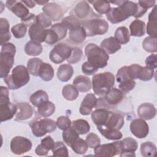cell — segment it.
I'll return each mask as SVG.
<instances>
[{
    "instance_id": "obj_34",
    "label": "cell",
    "mask_w": 157,
    "mask_h": 157,
    "mask_svg": "<svg viewBox=\"0 0 157 157\" xmlns=\"http://www.w3.org/2000/svg\"><path fill=\"white\" fill-rule=\"evenodd\" d=\"M114 38L120 44H126L129 41L130 34L128 29L125 26L118 27L115 32Z\"/></svg>"
},
{
    "instance_id": "obj_46",
    "label": "cell",
    "mask_w": 157,
    "mask_h": 157,
    "mask_svg": "<svg viewBox=\"0 0 157 157\" xmlns=\"http://www.w3.org/2000/svg\"><path fill=\"white\" fill-rule=\"evenodd\" d=\"M90 2L93 5L94 9L100 14H106L111 8L110 2L107 1L99 0L90 1Z\"/></svg>"
},
{
    "instance_id": "obj_22",
    "label": "cell",
    "mask_w": 157,
    "mask_h": 157,
    "mask_svg": "<svg viewBox=\"0 0 157 157\" xmlns=\"http://www.w3.org/2000/svg\"><path fill=\"white\" fill-rule=\"evenodd\" d=\"M55 142L52 137L48 136L42 139L41 144L37 145L35 150L36 155L39 156H46L49 150H52L54 147Z\"/></svg>"
},
{
    "instance_id": "obj_60",
    "label": "cell",
    "mask_w": 157,
    "mask_h": 157,
    "mask_svg": "<svg viewBox=\"0 0 157 157\" xmlns=\"http://www.w3.org/2000/svg\"><path fill=\"white\" fill-rule=\"evenodd\" d=\"M21 2L23 4H25L29 8H33V7H34L36 6V2H35V1H33L23 0V1H21Z\"/></svg>"
},
{
    "instance_id": "obj_30",
    "label": "cell",
    "mask_w": 157,
    "mask_h": 157,
    "mask_svg": "<svg viewBox=\"0 0 157 157\" xmlns=\"http://www.w3.org/2000/svg\"><path fill=\"white\" fill-rule=\"evenodd\" d=\"M10 26L8 20L4 18H0V36L1 45H3L11 38L10 33Z\"/></svg>"
},
{
    "instance_id": "obj_14",
    "label": "cell",
    "mask_w": 157,
    "mask_h": 157,
    "mask_svg": "<svg viewBox=\"0 0 157 157\" xmlns=\"http://www.w3.org/2000/svg\"><path fill=\"white\" fill-rule=\"evenodd\" d=\"M98 103V99L95 95L92 93L87 94L83 99L80 106L79 112L83 115H90L94 107Z\"/></svg>"
},
{
    "instance_id": "obj_52",
    "label": "cell",
    "mask_w": 157,
    "mask_h": 157,
    "mask_svg": "<svg viewBox=\"0 0 157 157\" xmlns=\"http://www.w3.org/2000/svg\"><path fill=\"white\" fill-rule=\"evenodd\" d=\"M51 29H52L56 33L58 36L59 40L63 39L67 34V29L61 24V23H57L53 25L51 27Z\"/></svg>"
},
{
    "instance_id": "obj_32",
    "label": "cell",
    "mask_w": 157,
    "mask_h": 157,
    "mask_svg": "<svg viewBox=\"0 0 157 157\" xmlns=\"http://www.w3.org/2000/svg\"><path fill=\"white\" fill-rule=\"evenodd\" d=\"M38 75L44 81H50L54 76V69L48 63H42L39 68Z\"/></svg>"
},
{
    "instance_id": "obj_42",
    "label": "cell",
    "mask_w": 157,
    "mask_h": 157,
    "mask_svg": "<svg viewBox=\"0 0 157 157\" xmlns=\"http://www.w3.org/2000/svg\"><path fill=\"white\" fill-rule=\"evenodd\" d=\"M72 150L77 154L83 155L88 150V145L85 140L78 137L70 146Z\"/></svg>"
},
{
    "instance_id": "obj_3",
    "label": "cell",
    "mask_w": 157,
    "mask_h": 157,
    "mask_svg": "<svg viewBox=\"0 0 157 157\" xmlns=\"http://www.w3.org/2000/svg\"><path fill=\"white\" fill-rule=\"evenodd\" d=\"M16 53L15 46L10 42H7L1 46L0 53V77H7L14 63Z\"/></svg>"
},
{
    "instance_id": "obj_44",
    "label": "cell",
    "mask_w": 157,
    "mask_h": 157,
    "mask_svg": "<svg viewBox=\"0 0 157 157\" xmlns=\"http://www.w3.org/2000/svg\"><path fill=\"white\" fill-rule=\"evenodd\" d=\"M42 63V61L38 58L29 59L27 63V69L29 74L34 76H37L39 68Z\"/></svg>"
},
{
    "instance_id": "obj_57",
    "label": "cell",
    "mask_w": 157,
    "mask_h": 157,
    "mask_svg": "<svg viewBox=\"0 0 157 157\" xmlns=\"http://www.w3.org/2000/svg\"><path fill=\"white\" fill-rule=\"evenodd\" d=\"M146 67H149L152 69H156L157 66L156 61V55L155 54H151L148 56L145 59Z\"/></svg>"
},
{
    "instance_id": "obj_49",
    "label": "cell",
    "mask_w": 157,
    "mask_h": 157,
    "mask_svg": "<svg viewBox=\"0 0 157 157\" xmlns=\"http://www.w3.org/2000/svg\"><path fill=\"white\" fill-rule=\"evenodd\" d=\"M27 31L26 26L23 23H18L11 28V32L15 38L20 39L23 37Z\"/></svg>"
},
{
    "instance_id": "obj_19",
    "label": "cell",
    "mask_w": 157,
    "mask_h": 157,
    "mask_svg": "<svg viewBox=\"0 0 157 157\" xmlns=\"http://www.w3.org/2000/svg\"><path fill=\"white\" fill-rule=\"evenodd\" d=\"M17 110L15 120H25L31 118L33 114V107L27 102H20L17 104Z\"/></svg>"
},
{
    "instance_id": "obj_15",
    "label": "cell",
    "mask_w": 157,
    "mask_h": 157,
    "mask_svg": "<svg viewBox=\"0 0 157 157\" xmlns=\"http://www.w3.org/2000/svg\"><path fill=\"white\" fill-rule=\"evenodd\" d=\"M118 155L115 142L99 145L94 148V155L97 156H113Z\"/></svg>"
},
{
    "instance_id": "obj_61",
    "label": "cell",
    "mask_w": 157,
    "mask_h": 157,
    "mask_svg": "<svg viewBox=\"0 0 157 157\" xmlns=\"http://www.w3.org/2000/svg\"><path fill=\"white\" fill-rule=\"evenodd\" d=\"M35 2L39 4V5H45L48 3V1H35Z\"/></svg>"
},
{
    "instance_id": "obj_29",
    "label": "cell",
    "mask_w": 157,
    "mask_h": 157,
    "mask_svg": "<svg viewBox=\"0 0 157 157\" xmlns=\"http://www.w3.org/2000/svg\"><path fill=\"white\" fill-rule=\"evenodd\" d=\"M156 6H155L148 15V21L147 26V33L150 36L157 37L156 28Z\"/></svg>"
},
{
    "instance_id": "obj_6",
    "label": "cell",
    "mask_w": 157,
    "mask_h": 157,
    "mask_svg": "<svg viewBox=\"0 0 157 157\" xmlns=\"http://www.w3.org/2000/svg\"><path fill=\"white\" fill-rule=\"evenodd\" d=\"M56 126L55 121L47 118L36 120L31 124L32 132L36 137H42L48 132L55 131Z\"/></svg>"
},
{
    "instance_id": "obj_2",
    "label": "cell",
    "mask_w": 157,
    "mask_h": 157,
    "mask_svg": "<svg viewBox=\"0 0 157 157\" xmlns=\"http://www.w3.org/2000/svg\"><path fill=\"white\" fill-rule=\"evenodd\" d=\"M85 53L88 62L98 69L107 65L109 55L101 47L94 44H88L85 48Z\"/></svg>"
},
{
    "instance_id": "obj_7",
    "label": "cell",
    "mask_w": 157,
    "mask_h": 157,
    "mask_svg": "<svg viewBox=\"0 0 157 157\" xmlns=\"http://www.w3.org/2000/svg\"><path fill=\"white\" fill-rule=\"evenodd\" d=\"M72 53V48L63 43L56 44L50 52V59L55 64H60L67 59Z\"/></svg>"
},
{
    "instance_id": "obj_59",
    "label": "cell",
    "mask_w": 157,
    "mask_h": 157,
    "mask_svg": "<svg viewBox=\"0 0 157 157\" xmlns=\"http://www.w3.org/2000/svg\"><path fill=\"white\" fill-rule=\"evenodd\" d=\"M155 1H139L138 2V4L146 10L150 7L155 6Z\"/></svg>"
},
{
    "instance_id": "obj_56",
    "label": "cell",
    "mask_w": 157,
    "mask_h": 157,
    "mask_svg": "<svg viewBox=\"0 0 157 157\" xmlns=\"http://www.w3.org/2000/svg\"><path fill=\"white\" fill-rule=\"evenodd\" d=\"M98 69L90 64L88 61L83 63L82 65V71L86 75H93L98 71Z\"/></svg>"
},
{
    "instance_id": "obj_18",
    "label": "cell",
    "mask_w": 157,
    "mask_h": 157,
    "mask_svg": "<svg viewBox=\"0 0 157 157\" xmlns=\"http://www.w3.org/2000/svg\"><path fill=\"white\" fill-rule=\"evenodd\" d=\"M156 113V108L154 105L151 103H144L140 104L137 109V114L142 120H151L155 117Z\"/></svg>"
},
{
    "instance_id": "obj_41",
    "label": "cell",
    "mask_w": 157,
    "mask_h": 157,
    "mask_svg": "<svg viewBox=\"0 0 157 157\" xmlns=\"http://www.w3.org/2000/svg\"><path fill=\"white\" fill-rule=\"evenodd\" d=\"M62 136L64 142L67 145L71 146V145L79 137V134L71 126L63 131Z\"/></svg>"
},
{
    "instance_id": "obj_37",
    "label": "cell",
    "mask_w": 157,
    "mask_h": 157,
    "mask_svg": "<svg viewBox=\"0 0 157 157\" xmlns=\"http://www.w3.org/2000/svg\"><path fill=\"white\" fill-rule=\"evenodd\" d=\"M90 10L91 7L86 1H80L75 7L74 13L78 18H84L89 15Z\"/></svg>"
},
{
    "instance_id": "obj_9",
    "label": "cell",
    "mask_w": 157,
    "mask_h": 157,
    "mask_svg": "<svg viewBox=\"0 0 157 157\" xmlns=\"http://www.w3.org/2000/svg\"><path fill=\"white\" fill-rule=\"evenodd\" d=\"M119 155L120 156H135L134 151L137 149V141L132 137H126L120 141H117Z\"/></svg>"
},
{
    "instance_id": "obj_16",
    "label": "cell",
    "mask_w": 157,
    "mask_h": 157,
    "mask_svg": "<svg viewBox=\"0 0 157 157\" xmlns=\"http://www.w3.org/2000/svg\"><path fill=\"white\" fill-rule=\"evenodd\" d=\"M42 10L51 20L57 21L61 18L63 15V11L60 6L56 3H47L42 7Z\"/></svg>"
},
{
    "instance_id": "obj_24",
    "label": "cell",
    "mask_w": 157,
    "mask_h": 157,
    "mask_svg": "<svg viewBox=\"0 0 157 157\" xmlns=\"http://www.w3.org/2000/svg\"><path fill=\"white\" fill-rule=\"evenodd\" d=\"M110 111L99 108L91 113V120L96 126L104 125L108 119Z\"/></svg>"
},
{
    "instance_id": "obj_48",
    "label": "cell",
    "mask_w": 157,
    "mask_h": 157,
    "mask_svg": "<svg viewBox=\"0 0 157 157\" xmlns=\"http://www.w3.org/2000/svg\"><path fill=\"white\" fill-rule=\"evenodd\" d=\"M61 23L67 29H69V30L75 29L81 26L80 22L78 19L71 15L65 17Z\"/></svg>"
},
{
    "instance_id": "obj_4",
    "label": "cell",
    "mask_w": 157,
    "mask_h": 157,
    "mask_svg": "<svg viewBox=\"0 0 157 157\" xmlns=\"http://www.w3.org/2000/svg\"><path fill=\"white\" fill-rule=\"evenodd\" d=\"M115 84V77L111 72H105L95 74L92 78V87L94 93L102 96Z\"/></svg>"
},
{
    "instance_id": "obj_39",
    "label": "cell",
    "mask_w": 157,
    "mask_h": 157,
    "mask_svg": "<svg viewBox=\"0 0 157 157\" xmlns=\"http://www.w3.org/2000/svg\"><path fill=\"white\" fill-rule=\"evenodd\" d=\"M72 127L79 134H85L90 130V126L88 122L83 119H78L72 122Z\"/></svg>"
},
{
    "instance_id": "obj_54",
    "label": "cell",
    "mask_w": 157,
    "mask_h": 157,
    "mask_svg": "<svg viewBox=\"0 0 157 157\" xmlns=\"http://www.w3.org/2000/svg\"><path fill=\"white\" fill-rule=\"evenodd\" d=\"M56 125L61 130H65L71 126L72 122L71 120L65 116H61L56 120Z\"/></svg>"
},
{
    "instance_id": "obj_21",
    "label": "cell",
    "mask_w": 157,
    "mask_h": 157,
    "mask_svg": "<svg viewBox=\"0 0 157 157\" xmlns=\"http://www.w3.org/2000/svg\"><path fill=\"white\" fill-rule=\"evenodd\" d=\"M105 101L110 105H117L123 99V93L116 88H112L105 93Z\"/></svg>"
},
{
    "instance_id": "obj_35",
    "label": "cell",
    "mask_w": 157,
    "mask_h": 157,
    "mask_svg": "<svg viewBox=\"0 0 157 157\" xmlns=\"http://www.w3.org/2000/svg\"><path fill=\"white\" fill-rule=\"evenodd\" d=\"M55 111V105L51 101H47L37 107L39 115L44 118L51 116Z\"/></svg>"
},
{
    "instance_id": "obj_23",
    "label": "cell",
    "mask_w": 157,
    "mask_h": 157,
    "mask_svg": "<svg viewBox=\"0 0 157 157\" xmlns=\"http://www.w3.org/2000/svg\"><path fill=\"white\" fill-rule=\"evenodd\" d=\"M101 48L107 54H113L121 48V44L118 43L114 37H110L101 42Z\"/></svg>"
},
{
    "instance_id": "obj_10",
    "label": "cell",
    "mask_w": 157,
    "mask_h": 157,
    "mask_svg": "<svg viewBox=\"0 0 157 157\" xmlns=\"http://www.w3.org/2000/svg\"><path fill=\"white\" fill-rule=\"evenodd\" d=\"M131 76L134 79H139L142 81L150 80L154 76V69L147 67H142L139 64H134L129 66Z\"/></svg>"
},
{
    "instance_id": "obj_11",
    "label": "cell",
    "mask_w": 157,
    "mask_h": 157,
    "mask_svg": "<svg viewBox=\"0 0 157 157\" xmlns=\"http://www.w3.org/2000/svg\"><path fill=\"white\" fill-rule=\"evenodd\" d=\"M132 134L139 139L145 138L148 134L149 128L147 123L141 118L132 120L130 124Z\"/></svg>"
},
{
    "instance_id": "obj_8",
    "label": "cell",
    "mask_w": 157,
    "mask_h": 157,
    "mask_svg": "<svg viewBox=\"0 0 157 157\" xmlns=\"http://www.w3.org/2000/svg\"><path fill=\"white\" fill-rule=\"evenodd\" d=\"M32 148L31 141L22 136H16L10 142V150L13 154L20 155L30 151Z\"/></svg>"
},
{
    "instance_id": "obj_25",
    "label": "cell",
    "mask_w": 157,
    "mask_h": 157,
    "mask_svg": "<svg viewBox=\"0 0 157 157\" xmlns=\"http://www.w3.org/2000/svg\"><path fill=\"white\" fill-rule=\"evenodd\" d=\"M73 85L80 92H87L90 91L91 88L90 79L84 75L77 76L73 80Z\"/></svg>"
},
{
    "instance_id": "obj_43",
    "label": "cell",
    "mask_w": 157,
    "mask_h": 157,
    "mask_svg": "<svg viewBox=\"0 0 157 157\" xmlns=\"http://www.w3.org/2000/svg\"><path fill=\"white\" fill-rule=\"evenodd\" d=\"M144 49L150 53H155L157 51V37L148 36L144 39L142 42Z\"/></svg>"
},
{
    "instance_id": "obj_31",
    "label": "cell",
    "mask_w": 157,
    "mask_h": 157,
    "mask_svg": "<svg viewBox=\"0 0 157 157\" xmlns=\"http://www.w3.org/2000/svg\"><path fill=\"white\" fill-rule=\"evenodd\" d=\"M86 37L85 29L82 26H79L75 29L69 30V39L75 43H82Z\"/></svg>"
},
{
    "instance_id": "obj_36",
    "label": "cell",
    "mask_w": 157,
    "mask_h": 157,
    "mask_svg": "<svg viewBox=\"0 0 157 157\" xmlns=\"http://www.w3.org/2000/svg\"><path fill=\"white\" fill-rule=\"evenodd\" d=\"M25 53L29 56L39 55L42 52V46L39 42L30 40L28 42L25 47Z\"/></svg>"
},
{
    "instance_id": "obj_51",
    "label": "cell",
    "mask_w": 157,
    "mask_h": 157,
    "mask_svg": "<svg viewBox=\"0 0 157 157\" xmlns=\"http://www.w3.org/2000/svg\"><path fill=\"white\" fill-rule=\"evenodd\" d=\"M88 147L91 148H94L96 147L99 145L101 143V139L98 136L93 132L89 133L85 140Z\"/></svg>"
},
{
    "instance_id": "obj_33",
    "label": "cell",
    "mask_w": 157,
    "mask_h": 157,
    "mask_svg": "<svg viewBox=\"0 0 157 157\" xmlns=\"http://www.w3.org/2000/svg\"><path fill=\"white\" fill-rule=\"evenodd\" d=\"M116 77L117 81L119 83V84L128 83L134 80L131 76L129 66H125L119 69V70L117 71Z\"/></svg>"
},
{
    "instance_id": "obj_55",
    "label": "cell",
    "mask_w": 157,
    "mask_h": 157,
    "mask_svg": "<svg viewBox=\"0 0 157 157\" xmlns=\"http://www.w3.org/2000/svg\"><path fill=\"white\" fill-rule=\"evenodd\" d=\"M59 40L58 36L52 29H47L45 42L50 45L55 44Z\"/></svg>"
},
{
    "instance_id": "obj_53",
    "label": "cell",
    "mask_w": 157,
    "mask_h": 157,
    "mask_svg": "<svg viewBox=\"0 0 157 157\" xmlns=\"http://www.w3.org/2000/svg\"><path fill=\"white\" fill-rule=\"evenodd\" d=\"M36 21L45 28H48L52 25V20L44 12H42L36 15Z\"/></svg>"
},
{
    "instance_id": "obj_27",
    "label": "cell",
    "mask_w": 157,
    "mask_h": 157,
    "mask_svg": "<svg viewBox=\"0 0 157 157\" xmlns=\"http://www.w3.org/2000/svg\"><path fill=\"white\" fill-rule=\"evenodd\" d=\"M130 35L136 37H141L145 33V23L144 21L136 19L132 21L130 25Z\"/></svg>"
},
{
    "instance_id": "obj_12",
    "label": "cell",
    "mask_w": 157,
    "mask_h": 157,
    "mask_svg": "<svg viewBox=\"0 0 157 157\" xmlns=\"http://www.w3.org/2000/svg\"><path fill=\"white\" fill-rule=\"evenodd\" d=\"M47 29L37 23L36 21L29 26L28 34L31 40L39 43L45 42Z\"/></svg>"
},
{
    "instance_id": "obj_26",
    "label": "cell",
    "mask_w": 157,
    "mask_h": 157,
    "mask_svg": "<svg viewBox=\"0 0 157 157\" xmlns=\"http://www.w3.org/2000/svg\"><path fill=\"white\" fill-rule=\"evenodd\" d=\"M74 74V69L69 64L59 66L57 71L58 78L61 82H67L71 79Z\"/></svg>"
},
{
    "instance_id": "obj_13",
    "label": "cell",
    "mask_w": 157,
    "mask_h": 157,
    "mask_svg": "<svg viewBox=\"0 0 157 157\" xmlns=\"http://www.w3.org/2000/svg\"><path fill=\"white\" fill-rule=\"evenodd\" d=\"M6 6L9 10L12 12L17 17L20 18L21 20L29 14V10L21 1H7Z\"/></svg>"
},
{
    "instance_id": "obj_40",
    "label": "cell",
    "mask_w": 157,
    "mask_h": 157,
    "mask_svg": "<svg viewBox=\"0 0 157 157\" xmlns=\"http://www.w3.org/2000/svg\"><path fill=\"white\" fill-rule=\"evenodd\" d=\"M62 94L64 98L67 101L75 100L78 96V91L74 85H66L62 90Z\"/></svg>"
},
{
    "instance_id": "obj_38",
    "label": "cell",
    "mask_w": 157,
    "mask_h": 157,
    "mask_svg": "<svg viewBox=\"0 0 157 157\" xmlns=\"http://www.w3.org/2000/svg\"><path fill=\"white\" fill-rule=\"evenodd\" d=\"M48 96L47 93L42 90H37L30 97V102L35 107H38L43 102L48 101Z\"/></svg>"
},
{
    "instance_id": "obj_28",
    "label": "cell",
    "mask_w": 157,
    "mask_h": 157,
    "mask_svg": "<svg viewBox=\"0 0 157 157\" xmlns=\"http://www.w3.org/2000/svg\"><path fill=\"white\" fill-rule=\"evenodd\" d=\"M96 126L100 133L108 140H118L123 136L122 133L119 130L110 129L104 126Z\"/></svg>"
},
{
    "instance_id": "obj_5",
    "label": "cell",
    "mask_w": 157,
    "mask_h": 157,
    "mask_svg": "<svg viewBox=\"0 0 157 157\" xmlns=\"http://www.w3.org/2000/svg\"><path fill=\"white\" fill-rule=\"evenodd\" d=\"M86 36L92 37L96 35L105 34L109 29V24L107 21L101 18H93L83 25Z\"/></svg>"
},
{
    "instance_id": "obj_20",
    "label": "cell",
    "mask_w": 157,
    "mask_h": 157,
    "mask_svg": "<svg viewBox=\"0 0 157 157\" xmlns=\"http://www.w3.org/2000/svg\"><path fill=\"white\" fill-rule=\"evenodd\" d=\"M124 125V118L123 117L118 113L110 112L108 119L104 125L107 128L120 130Z\"/></svg>"
},
{
    "instance_id": "obj_50",
    "label": "cell",
    "mask_w": 157,
    "mask_h": 157,
    "mask_svg": "<svg viewBox=\"0 0 157 157\" xmlns=\"http://www.w3.org/2000/svg\"><path fill=\"white\" fill-rule=\"evenodd\" d=\"M83 52L80 48L74 47L72 48V53L70 57L67 59L69 63L75 64L78 63L82 58Z\"/></svg>"
},
{
    "instance_id": "obj_45",
    "label": "cell",
    "mask_w": 157,
    "mask_h": 157,
    "mask_svg": "<svg viewBox=\"0 0 157 157\" xmlns=\"http://www.w3.org/2000/svg\"><path fill=\"white\" fill-rule=\"evenodd\" d=\"M140 152L144 157L154 156L156 152V147L151 142H144L140 145Z\"/></svg>"
},
{
    "instance_id": "obj_58",
    "label": "cell",
    "mask_w": 157,
    "mask_h": 157,
    "mask_svg": "<svg viewBox=\"0 0 157 157\" xmlns=\"http://www.w3.org/2000/svg\"><path fill=\"white\" fill-rule=\"evenodd\" d=\"M0 93V103H7L10 102L9 96V90L7 87L1 86Z\"/></svg>"
},
{
    "instance_id": "obj_1",
    "label": "cell",
    "mask_w": 157,
    "mask_h": 157,
    "mask_svg": "<svg viewBox=\"0 0 157 157\" xmlns=\"http://www.w3.org/2000/svg\"><path fill=\"white\" fill-rule=\"evenodd\" d=\"M30 79L29 72L23 65L17 66L12 74L4 78V81L10 90H17L26 85Z\"/></svg>"
},
{
    "instance_id": "obj_47",
    "label": "cell",
    "mask_w": 157,
    "mask_h": 157,
    "mask_svg": "<svg viewBox=\"0 0 157 157\" xmlns=\"http://www.w3.org/2000/svg\"><path fill=\"white\" fill-rule=\"evenodd\" d=\"M52 150L53 155L55 156H69V152L66 146L61 141L55 142Z\"/></svg>"
},
{
    "instance_id": "obj_17",
    "label": "cell",
    "mask_w": 157,
    "mask_h": 157,
    "mask_svg": "<svg viewBox=\"0 0 157 157\" xmlns=\"http://www.w3.org/2000/svg\"><path fill=\"white\" fill-rule=\"evenodd\" d=\"M17 107L10 102L7 103H0V120L1 121H5L10 120L16 114Z\"/></svg>"
}]
</instances>
